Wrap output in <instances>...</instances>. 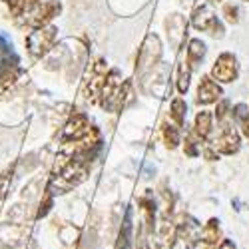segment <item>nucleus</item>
<instances>
[{
  "mask_svg": "<svg viewBox=\"0 0 249 249\" xmlns=\"http://www.w3.org/2000/svg\"><path fill=\"white\" fill-rule=\"evenodd\" d=\"M190 74H192V66L188 62H181L179 64V76H178V90L179 94H185L190 88Z\"/></svg>",
  "mask_w": 249,
  "mask_h": 249,
  "instance_id": "14",
  "label": "nucleus"
},
{
  "mask_svg": "<svg viewBox=\"0 0 249 249\" xmlns=\"http://www.w3.org/2000/svg\"><path fill=\"white\" fill-rule=\"evenodd\" d=\"M22 241V227L4 223L0 225V247H16Z\"/></svg>",
  "mask_w": 249,
  "mask_h": 249,
  "instance_id": "10",
  "label": "nucleus"
},
{
  "mask_svg": "<svg viewBox=\"0 0 249 249\" xmlns=\"http://www.w3.org/2000/svg\"><path fill=\"white\" fill-rule=\"evenodd\" d=\"M132 247V210H126V217L122 223V231H120V243L118 249H130Z\"/></svg>",
  "mask_w": 249,
  "mask_h": 249,
  "instance_id": "11",
  "label": "nucleus"
},
{
  "mask_svg": "<svg viewBox=\"0 0 249 249\" xmlns=\"http://www.w3.org/2000/svg\"><path fill=\"white\" fill-rule=\"evenodd\" d=\"M56 28L54 26H40V28H34L28 38H26V44H28V52L34 56V58H40L44 56L52 44L56 40Z\"/></svg>",
  "mask_w": 249,
  "mask_h": 249,
  "instance_id": "1",
  "label": "nucleus"
},
{
  "mask_svg": "<svg viewBox=\"0 0 249 249\" xmlns=\"http://www.w3.org/2000/svg\"><path fill=\"white\" fill-rule=\"evenodd\" d=\"M212 132V114L210 112H199L196 116V134L205 140Z\"/></svg>",
  "mask_w": 249,
  "mask_h": 249,
  "instance_id": "12",
  "label": "nucleus"
},
{
  "mask_svg": "<svg viewBox=\"0 0 249 249\" xmlns=\"http://www.w3.org/2000/svg\"><path fill=\"white\" fill-rule=\"evenodd\" d=\"M192 24H194V28L203 30V32H221V24H219L215 12L210 6H205V4L196 8Z\"/></svg>",
  "mask_w": 249,
  "mask_h": 249,
  "instance_id": "3",
  "label": "nucleus"
},
{
  "mask_svg": "<svg viewBox=\"0 0 249 249\" xmlns=\"http://www.w3.org/2000/svg\"><path fill=\"white\" fill-rule=\"evenodd\" d=\"M88 118L84 114H76L64 128V140H78L88 132Z\"/></svg>",
  "mask_w": 249,
  "mask_h": 249,
  "instance_id": "9",
  "label": "nucleus"
},
{
  "mask_svg": "<svg viewBox=\"0 0 249 249\" xmlns=\"http://www.w3.org/2000/svg\"><path fill=\"white\" fill-rule=\"evenodd\" d=\"M212 76L217 82H223V84H227V82H233L237 78V62H235V58L230 52L221 54L215 60V66L212 70Z\"/></svg>",
  "mask_w": 249,
  "mask_h": 249,
  "instance_id": "2",
  "label": "nucleus"
},
{
  "mask_svg": "<svg viewBox=\"0 0 249 249\" xmlns=\"http://www.w3.org/2000/svg\"><path fill=\"white\" fill-rule=\"evenodd\" d=\"M160 40L158 36H148L146 38V44H143L142 52H140V66L142 70H146L148 66H154L158 58H160Z\"/></svg>",
  "mask_w": 249,
  "mask_h": 249,
  "instance_id": "6",
  "label": "nucleus"
},
{
  "mask_svg": "<svg viewBox=\"0 0 249 249\" xmlns=\"http://www.w3.org/2000/svg\"><path fill=\"white\" fill-rule=\"evenodd\" d=\"M6 2H10V0H6Z\"/></svg>",
  "mask_w": 249,
  "mask_h": 249,
  "instance_id": "20",
  "label": "nucleus"
},
{
  "mask_svg": "<svg viewBox=\"0 0 249 249\" xmlns=\"http://www.w3.org/2000/svg\"><path fill=\"white\" fill-rule=\"evenodd\" d=\"M18 64V56L12 50V42L0 34V80H10L14 78V74H10V68H14Z\"/></svg>",
  "mask_w": 249,
  "mask_h": 249,
  "instance_id": "4",
  "label": "nucleus"
},
{
  "mask_svg": "<svg viewBox=\"0 0 249 249\" xmlns=\"http://www.w3.org/2000/svg\"><path fill=\"white\" fill-rule=\"evenodd\" d=\"M219 96H221V88L210 76H203L199 80V88H197V102L199 104H212V102H217Z\"/></svg>",
  "mask_w": 249,
  "mask_h": 249,
  "instance_id": "7",
  "label": "nucleus"
},
{
  "mask_svg": "<svg viewBox=\"0 0 249 249\" xmlns=\"http://www.w3.org/2000/svg\"><path fill=\"white\" fill-rule=\"evenodd\" d=\"M34 6H38V0H10V8L16 16H26Z\"/></svg>",
  "mask_w": 249,
  "mask_h": 249,
  "instance_id": "15",
  "label": "nucleus"
},
{
  "mask_svg": "<svg viewBox=\"0 0 249 249\" xmlns=\"http://www.w3.org/2000/svg\"><path fill=\"white\" fill-rule=\"evenodd\" d=\"M60 12V2H56V0H52V2H46V4H38L34 6L28 14V24H32L34 28H40V26H46L48 20H52L54 16H58Z\"/></svg>",
  "mask_w": 249,
  "mask_h": 249,
  "instance_id": "5",
  "label": "nucleus"
},
{
  "mask_svg": "<svg viewBox=\"0 0 249 249\" xmlns=\"http://www.w3.org/2000/svg\"><path fill=\"white\" fill-rule=\"evenodd\" d=\"M172 118L178 124V128L183 126V122H185V102L181 98H176L172 102Z\"/></svg>",
  "mask_w": 249,
  "mask_h": 249,
  "instance_id": "16",
  "label": "nucleus"
},
{
  "mask_svg": "<svg viewBox=\"0 0 249 249\" xmlns=\"http://www.w3.org/2000/svg\"><path fill=\"white\" fill-rule=\"evenodd\" d=\"M205 56V44L201 40H192L190 42V48H188V64L190 66H196L197 62H201V58Z\"/></svg>",
  "mask_w": 249,
  "mask_h": 249,
  "instance_id": "13",
  "label": "nucleus"
},
{
  "mask_svg": "<svg viewBox=\"0 0 249 249\" xmlns=\"http://www.w3.org/2000/svg\"><path fill=\"white\" fill-rule=\"evenodd\" d=\"M213 2H219V0H213Z\"/></svg>",
  "mask_w": 249,
  "mask_h": 249,
  "instance_id": "19",
  "label": "nucleus"
},
{
  "mask_svg": "<svg viewBox=\"0 0 249 249\" xmlns=\"http://www.w3.org/2000/svg\"><path fill=\"white\" fill-rule=\"evenodd\" d=\"M213 146H215L219 152L233 154V152H237V148H239V134L235 132L233 126H225L223 132H221V136L215 140Z\"/></svg>",
  "mask_w": 249,
  "mask_h": 249,
  "instance_id": "8",
  "label": "nucleus"
},
{
  "mask_svg": "<svg viewBox=\"0 0 249 249\" xmlns=\"http://www.w3.org/2000/svg\"><path fill=\"white\" fill-rule=\"evenodd\" d=\"M163 136H165V142H168L170 148H176L179 143V132L176 126H165L163 128Z\"/></svg>",
  "mask_w": 249,
  "mask_h": 249,
  "instance_id": "17",
  "label": "nucleus"
},
{
  "mask_svg": "<svg viewBox=\"0 0 249 249\" xmlns=\"http://www.w3.org/2000/svg\"><path fill=\"white\" fill-rule=\"evenodd\" d=\"M237 6H233V4H227L225 8H223V14L227 16V20H230V22H237Z\"/></svg>",
  "mask_w": 249,
  "mask_h": 249,
  "instance_id": "18",
  "label": "nucleus"
}]
</instances>
